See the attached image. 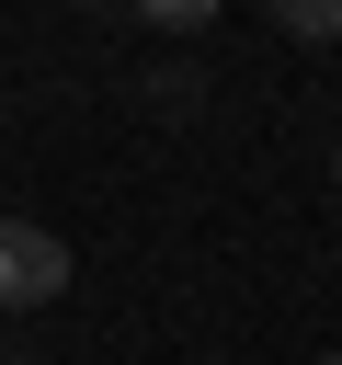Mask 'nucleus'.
I'll list each match as a JSON object with an SVG mask.
<instances>
[{
    "mask_svg": "<svg viewBox=\"0 0 342 365\" xmlns=\"http://www.w3.org/2000/svg\"><path fill=\"white\" fill-rule=\"evenodd\" d=\"M68 297V240L34 217H0V308H46Z\"/></svg>",
    "mask_w": 342,
    "mask_h": 365,
    "instance_id": "f257e3e1",
    "label": "nucleus"
},
{
    "mask_svg": "<svg viewBox=\"0 0 342 365\" xmlns=\"http://www.w3.org/2000/svg\"><path fill=\"white\" fill-rule=\"evenodd\" d=\"M331 182H342V160H331Z\"/></svg>",
    "mask_w": 342,
    "mask_h": 365,
    "instance_id": "20e7f679",
    "label": "nucleus"
},
{
    "mask_svg": "<svg viewBox=\"0 0 342 365\" xmlns=\"http://www.w3.org/2000/svg\"><path fill=\"white\" fill-rule=\"evenodd\" d=\"M308 365H342V354H308Z\"/></svg>",
    "mask_w": 342,
    "mask_h": 365,
    "instance_id": "7ed1b4c3",
    "label": "nucleus"
},
{
    "mask_svg": "<svg viewBox=\"0 0 342 365\" xmlns=\"http://www.w3.org/2000/svg\"><path fill=\"white\" fill-rule=\"evenodd\" d=\"M274 23H285V34H331V46H342V0H285Z\"/></svg>",
    "mask_w": 342,
    "mask_h": 365,
    "instance_id": "f03ea898",
    "label": "nucleus"
}]
</instances>
